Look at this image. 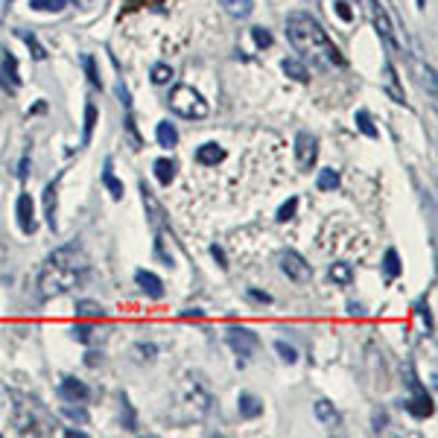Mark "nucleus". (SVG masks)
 <instances>
[{"label":"nucleus","instance_id":"2","mask_svg":"<svg viewBox=\"0 0 438 438\" xmlns=\"http://www.w3.org/2000/svg\"><path fill=\"white\" fill-rule=\"evenodd\" d=\"M85 275H88V258L79 246H65L47 258L44 269L39 275V295L41 298H59L65 292L76 289Z\"/></svg>","mask_w":438,"mask_h":438},{"label":"nucleus","instance_id":"55","mask_svg":"<svg viewBox=\"0 0 438 438\" xmlns=\"http://www.w3.org/2000/svg\"><path fill=\"white\" fill-rule=\"evenodd\" d=\"M65 435H70V438H85L82 430H65Z\"/></svg>","mask_w":438,"mask_h":438},{"label":"nucleus","instance_id":"52","mask_svg":"<svg viewBox=\"0 0 438 438\" xmlns=\"http://www.w3.org/2000/svg\"><path fill=\"white\" fill-rule=\"evenodd\" d=\"M9 6H12V0H0V23L6 21V12H9Z\"/></svg>","mask_w":438,"mask_h":438},{"label":"nucleus","instance_id":"18","mask_svg":"<svg viewBox=\"0 0 438 438\" xmlns=\"http://www.w3.org/2000/svg\"><path fill=\"white\" fill-rule=\"evenodd\" d=\"M103 185H105V190L112 193V199H123L126 196V187H123V181H120L117 176H114V167H112V158L103 164Z\"/></svg>","mask_w":438,"mask_h":438},{"label":"nucleus","instance_id":"1","mask_svg":"<svg viewBox=\"0 0 438 438\" xmlns=\"http://www.w3.org/2000/svg\"><path fill=\"white\" fill-rule=\"evenodd\" d=\"M286 39L301 56H307L315 67L331 70V67H345V56L339 53V47L331 41V35L315 21L310 12H292L286 18Z\"/></svg>","mask_w":438,"mask_h":438},{"label":"nucleus","instance_id":"51","mask_svg":"<svg viewBox=\"0 0 438 438\" xmlns=\"http://www.w3.org/2000/svg\"><path fill=\"white\" fill-rule=\"evenodd\" d=\"M100 362H103V357H100V354H94V351H91V354H85V365H91V368H96Z\"/></svg>","mask_w":438,"mask_h":438},{"label":"nucleus","instance_id":"9","mask_svg":"<svg viewBox=\"0 0 438 438\" xmlns=\"http://www.w3.org/2000/svg\"><path fill=\"white\" fill-rule=\"evenodd\" d=\"M15 216H18V228L23 234H35L39 228V219H35V205H32V196L30 193H21L18 202H15Z\"/></svg>","mask_w":438,"mask_h":438},{"label":"nucleus","instance_id":"46","mask_svg":"<svg viewBox=\"0 0 438 438\" xmlns=\"http://www.w3.org/2000/svg\"><path fill=\"white\" fill-rule=\"evenodd\" d=\"M211 258L219 263V269H228V260H225V251H222V246H216V242H213V246H211Z\"/></svg>","mask_w":438,"mask_h":438},{"label":"nucleus","instance_id":"48","mask_svg":"<svg viewBox=\"0 0 438 438\" xmlns=\"http://www.w3.org/2000/svg\"><path fill=\"white\" fill-rule=\"evenodd\" d=\"M418 310H421V319H424V322H427V331L432 333V331H435V324H432V315H430V307H424V304H421V307H418Z\"/></svg>","mask_w":438,"mask_h":438},{"label":"nucleus","instance_id":"47","mask_svg":"<svg viewBox=\"0 0 438 438\" xmlns=\"http://www.w3.org/2000/svg\"><path fill=\"white\" fill-rule=\"evenodd\" d=\"M76 6H82V9H103L108 0H73Z\"/></svg>","mask_w":438,"mask_h":438},{"label":"nucleus","instance_id":"26","mask_svg":"<svg viewBox=\"0 0 438 438\" xmlns=\"http://www.w3.org/2000/svg\"><path fill=\"white\" fill-rule=\"evenodd\" d=\"M152 169H155V178L161 181L164 187H169V185H173V181H176V164L169 161V158H158Z\"/></svg>","mask_w":438,"mask_h":438},{"label":"nucleus","instance_id":"16","mask_svg":"<svg viewBox=\"0 0 438 438\" xmlns=\"http://www.w3.org/2000/svg\"><path fill=\"white\" fill-rule=\"evenodd\" d=\"M196 161L202 167H216V164L225 161V149L219 143H202L199 149H196Z\"/></svg>","mask_w":438,"mask_h":438},{"label":"nucleus","instance_id":"6","mask_svg":"<svg viewBox=\"0 0 438 438\" xmlns=\"http://www.w3.org/2000/svg\"><path fill=\"white\" fill-rule=\"evenodd\" d=\"M228 345L234 348V354H240V357H254L260 351V339L254 331H249V327L231 324L228 327Z\"/></svg>","mask_w":438,"mask_h":438},{"label":"nucleus","instance_id":"8","mask_svg":"<svg viewBox=\"0 0 438 438\" xmlns=\"http://www.w3.org/2000/svg\"><path fill=\"white\" fill-rule=\"evenodd\" d=\"M185 392H187V400H190V406L196 409V412H211V406H213V397H211V392H208V386L202 383V377H193V374H187V380H185Z\"/></svg>","mask_w":438,"mask_h":438},{"label":"nucleus","instance_id":"29","mask_svg":"<svg viewBox=\"0 0 438 438\" xmlns=\"http://www.w3.org/2000/svg\"><path fill=\"white\" fill-rule=\"evenodd\" d=\"M354 123H357V129L362 132L365 138H371V140H377L380 138V132H377V126H374V120H371V114L365 112V108H359V112L354 114Z\"/></svg>","mask_w":438,"mask_h":438},{"label":"nucleus","instance_id":"12","mask_svg":"<svg viewBox=\"0 0 438 438\" xmlns=\"http://www.w3.org/2000/svg\"><path fill=\"white\" fill-rule=\"evenodd\" d=\"M135 284L140 286V292L149 301H161L164 298V281L158 278L155 272H149V269H138L135 272Z\"/></svg>","mask_w":438,"mask_h":438},{"label":"nucleus","instance_id":"15","mask_svg":"<svg viewBox=\"0 0 438 438\" xmlns=\"http://www.w3.org/2000/svg\"><path fill=\"white\" fill-rule=\"evenodd\" d=\"M237 412H240V418H246V421L260 418V415H263V400L254 397V395H249V392H242V395L237 397Z\"/></svg>","mask_w":438,"mask_h":438},{"label":"nucleus","instance_id":"11","mask_svg":"<svg viewBox=\"0 0 438 438\" xmlns=\"http://www.w3.org/2000/svg\"><path fill=\"white\" fill-rule=\"evenodd\" d=\"M140 199H143V208H146V216H149V225L155 228V234H158V231H164L167 228L164 208H161V202L155 199V193L146 185H140Z\"/></svg>","mask_w":438,"mask_h":438},{"label":"nucleus","instance_id":"50","mask_svg":"<svg viewBox=\"0 0 438 438\" xmlns=\"http://www.w3.org/2000/svg\"><path fill=\"white\" fill-rule=\"evenodd\" d=\"M386 421H388L386 412H377V415H374V432H380V430L386 427Z\"/></svg>","mask_w":438,"mask_h":438},{"label":"nucleus","instance_id":"4","mask_svg":"<svg viewBox=\"0 0 438 438\" xmlns=\"http://www.w3.org/2000/svg\"><path fill=\"white\" fill-rule=\"evenodd\" d=\"M365 9H368L374 30L386 41V47H388V50H395V53H400V41H397L395 23H392V18H388V12L383 9V3H380V0H365Z\"/></svg>","mask_w":438,"mask_h":438},{"label":"nucleus","instance_id":"53","mask_svg":"<svg viewBox=\"0 0 438 438\" xmlns=\"http://www.w3.org/2000/svg\"><path fill=\"white\" fill-rule=\"evenodd\" d=\"M18 176H21V178H27V176H30V158H23V161H21Z\"/></svg>","mask_w":438,"mask_h":438},{"label":"nucleus","instance_id":"36","mask_svg":"<svg viewBox=\"0 0 438 438\" xmlns=\"http://www.w3.org/2000/svg\"><path fill=\"white\" fill-rule=\"evenodd\" d=\"M132 354H135L138 362H152L155 354H158V348H155L152 342H138L135 348H132Z\"/></svg>","mask_w":438,"mask_h":438},{"label":"nucleus","instance_id":"3","mask_svg":"<svg viewBox=\"0 0 438 438\" xmlns=\"http://www.w3.org/2000/svg\"><path fill=\"white\" fill-rule=\"evenodd\" d=\"M167 103H169V108H173L178 117H185V120H205L211 114L208 100H205L193 85H176V88L169 91Z\"/></svg>","mask_w":438,"mask_h":438},{"label":"nucleus","instance_id":"24","mask_svg":"<svg viewBox=\"0 0 438 438\" xmlns=\"http://www.w3.org/2000/svg\"><path fill=\"white\" fill-rule=\"evenodd\" d=\"M281 70L286 73L289 79H295V82H310V70H307L304 62H298V59H284Z\"/></svg>","mask_w":438,"mask_h":438},{"label":"nucleus","instance_id":"34","mask_svg":"<svg viewBox=\"0 0 438 438\" xmlns=\"http://www.w3.org/2000/svg\"><path fill=\"white\" fill-rule=\"evenodd\" d=\"M3 73H6V79H9L12 88H18V85H21V76H18V62H15V56H12L9 50L3 53Z\"/></svg>","mask_w":438,"mask_h":438},{"label":"nucleus","instance_id":"27","mask_svg":"<svg viewBox=\"0 0 438 438\" xmlns=\"http://www.w3.org/2000/svg\"><path fill=\"white\" fill-rule=\"evenodd\" d=\"M76 319L100 322V319H105V310H103V304H96V301H79L76 304Z\"/></svg>","mask_w":438,"mask_h":438},{"label":"nucleus","instance_id":"23","mask_svg":"<svg viewBox=\"0 0 438 438\" xmlns=\"http://www.w3.org/2000/svg\"><path fill=\"white\" fill-rule=\"evenodd\" d=\"M400 272H404V263H400V258H397L395 249H388V251L383 254V275H386V281H397Z\"/></svg>","mask_w":438,"mask_h":438},{"label":"nucleus","instance_id":"42","mask_svg":"<svg viewBox=\"0 0 438 438\" xmlns=\"http://www.w3.org/2000/svg\"><path fill=\"white\" fill-rule=\"evenodd\" d=\"M333 9H336V15L342 18V21H354V9H351L348 0H336Z\"/></svg>","mask_w":438,"mask_h":438},{"label":"nucleus","instance_id":"21","mask_svg":"<svg viewBox=\"0 0 438 438\" xmlns=\"http://www.w3.org/2000/svg\"><path fill=\"white\" fill-rule=\"evenodd\" d=\"M155 140L158 146H164V149H173V146L178 143V132L173 123H167V120H161V123L155 126Z\"/></svg>","mask_w":438,"mask_h":438},{"label":"nucleus","instance_id":"37","mask_svg":"<svg viewBox=\"0 0 438 438\" xmlns=\"http://www.w3.org/2000/svg\"><path fill=\"white\" fill-rule=\"evenodd\" d=\"M295 211H298V199H295V196H289V199L281 205V208H278L275 219H278V222H289V219L295 216Z\"/></svg>","mask_w":438,"mask_h":438},{"label":"nucleus","instance_id":"31","mask_svg":"<svg viewBox=\"0 0 438 438\" xmlns=\"http://www.w3.org/2000/svg\"><path fill=\"white\" fill-rule=\"evenodd\" d=\"M94 126H96V105L94 103H85V126H82V146L91 143L94 135Z\"/></svg>","mask_w":438,"mask_h":438},{"label":"nucleus","instance_id":"49","mask_svg":"<svg viewBox=\"0 0 438 438\" xmlns=\"http://www.w3.org/2000/svg\"><path fill=\"white\" fill-rule=\"evenodd\" d=\"M205 310H196V307H190V310H181V319H202Z\"/></svg>","mask_w":438,"mask_h":438},{"label":"nucleus","instance_id":"30","mask_svg":"<svg viewBox=\"0 0 438 438\" xmlns=\"http://www.w3.org/2000/svg\"><path fill=\"white\" fill-rule=\"evenodd\" d=\"M15 35H18V39H21V41H23V44H27L30 50H32V59H39V62H44V59H47V50H44V47L39 44V39H35L32 32H27L23 27H18V30H15Z\"/></svg>","mask_w":438,"mask_h":438},{"label":"nucleus","instance_id":"13","mask_svg":"<svg viewBox=\"0 0 438 438\" xmlns=\"http://www.w3.org/2000/svg\"><path fill=\"white\" fill-rule=\"evenodd\" d=\"M383 91L392 96L397 105H406V94H404V88H400L397 70H395V65H388V62L383 65Z\"/></svg>","mask_w":438,"mask_h":438},{"label":"nucleus","instance_id":"25","mask_svg":"<svg viewBox=\"0 0 438 438\" xmlns=\"http://www.w3.org/2000/svg\"><path fill=\"white\" fill-rule=\"evenodd\" d=\"M219 3L225 6V12L231 18H249L251 12H254V0H219Z\"/></svg>","mask_w":438,"mask_h":438},{"label":"nucleus","instance_id":"10","mask_svg":"<svg viewBox=\"0 0 438 438\" xmlns=\"http://www.w3.org/2000/svg\"><path fill=\"white\" fill-rule=\"evenodd\" d=\"M59 397L67 400V404H85L91 397V388L76 377H62L59 380Z\"/></svg>","mask_w":438,"mask_h":438},{"label":"nucleus","instance_id":"7","mask_svg":"<svg viewBox=\"0 0 438 438\" xmlns=\"http://www.w3.org/2000/svg\"><path fill=\"white\" fill-rule=\"evenodd\" d=\"M295 161H298V169H313L315 161H319V138L313 132H298L295 138Z\"/></svg>","mask_w":438,"mask_h":438},{"label":"nucleus","instance_id":"28","mask_svg":"<svg viewBox=\"0 0 438 438\" xmlns=\"http://www.w3.org/2000/svg\"><path fill=\"white\" fill-rule=\"evenodd\" d=\"M73 339H76V342H82V345H91L94 342V339H96V324L94 322H88V319H85V322H76V324H73Z\"/></svg>","mask_w":438,"mask_h":438},{"label":"nucleus","instance_id":"41","mask_svg":"<svg viewBox=\"0 0 438 438\" xmlns=\"http://www.w3.org/2000/svg\"><path fill=\"white\" fill-rule=\"evenodd\" d=\"M65 415H67V418H73V421H79V424H88V412H85L82 406L67 404V406H65Z\"/></svg>","mask_w":438,"mask_h":438},{"label":"nucleus","instance_id":"44","mask_svg":"<svg viewBox=\"0 0 438 438\" xmlns=\"http://www.w3.org/2000/svg\"><path fill=\"white\" fill-rule=\"evenodd\" d=\"M246 298L254 301V304H272L269 292H260V289H246Z\"/></svg>","mask_w":438,"mask_h":438},{"label":"nucleus","instance_id":"54","mask_svg":"<svg viewBox=\"0 0 438 438\" xmlns=\"http://www.w3.org/2000/svg\"><path fill=\"white\" fill-rule=\"evenodd\" d=\"M348 313L351 315H365V307L362 304H348Z\"/></svg>","mask_w":438,"mask_h":438},{"label":"nucleus","instance_id":"19","mask_svg":"<svg viewBox=\"0 0 438 438\" xmlns=\"http://www.w3.org/2000/svg\"><path fill=\"white\" fill-rule=\"evenodd\" d=\"M56 196H59V178L44 187V213H47V225L53 231H56Z\"/></svg>","mask_w":438,"mask_h":438},{"label":"nucleus","instance_id":"33","mask_svg":"<svg viewBox=\"0 0 438 438\" xmlns=\"http://www.w3.org/2000/svg\"><path fill=\"white\" fill-rule=\"evenodd\" d=\"M315 185H319V190H324V193H333L339 187V173L333 167H327L319 173V181H315Z\"/></svg>","mask_w":438,"mask_h":438},{"label":"nucleus","instance_id":"17","mask_svg":"<svg viewBox=\"0 0 438 438\" xmlns=\"http://www.w3.org/2000/svg\"><path fill=\"white\" fill-rule=\"evenodd\" d=\"M409 65H412V73H415V79L424 85V88H427V94L435 100V70H432L430 65H424L421 59H412Z\"/></svg>","mask_w":438,"mask_h":438},{"label":"nucleus","instance_id":"39","mask_svg":"<svg viewBox=\"0 0 438 438\" xmlns=\"http://www.w3.org/2000/svg\"><path fill=\"white\" fill-rule=\"evenodd\" d=\"M275 351H278V357H281L284 362H298V351L295 348H292L289 342H284V339H278V342H275Z\"/></svg>","mask_w":438,"mask_h":438},{"label":"nucleus","instance_id":"22","mask_svg":"<svg viewBox=\"0 0 438 438\" xmlns=\"http://www.w3.org/2000/svg\"><path fill=\"white\" fill-rule=\"evenodd\" d=\"M327 278L339 286H351L354 284V269H351V263H333L331 269H327Z\"/></svg>","mask_w":438,"mask_h":438},{"label":"nucleus","instance_id":"5","mask_svg":"<svg viewBox=\"0 0 438 438\" xmlns=\"http://www.w3.org/2000/svg\"><path fill=\"white\" fill-rule=\"evenodd\" d=\"M281 272L289 278L292 284H307L310 278H313V269H310V263L301 258L298 251H292V249H284L281 251Z\"/></svg>","mask_w":438,"mask_h":438},{"label":"nucleus","instance_id":"56","mask_svg":"<svg viewBox=\"0 0 438 438\" xmlns=\"http://www.w3.org/2000/svg\"><path fill=\"white\" fill-rule=\"evenodd\" d=\"M415 3H418V9H424V6H427V0H415Z\"/></svg>","mask_w":438,"mask_h":438},{"label":"nucleus","instance_id":"40","mask_svg":"<svg viewBox=\"0 0 438 438\" xmlns=\"http://www.w3.org/2000/svg\"><path fill=\"white\" fill-rule=\"evenodd\" d=\"M251 39H254V44H258L260 50H266V47H272V32L266 30V27H254V30H251Z\"/></svg>","mask_w":438,"mask_h":438},{"label":"nucleus","instance_id":"45","mask_svg":"<svg viewBox=\"0 0 438 438\" xmlns=\"http://www.w3.org/2000/svg\"><path fill=\"white\" fill-rule=\"evenodd\" d=\"M114 91H117V100L123 103V108L129 112V108H132V96H129V88H126L123 82H117V85H114Z\"/></svg>","mask_w":438,"mask_h":438},{"label":"nucleus","instance_id":"14","mask_svg":"<svg viewBox=\"0 0 438 438\" xmlns=\"http://www.w3.org/2000/svg\"><path fill=\"white\" fill-rule=\"evenodd\" d=\"M415 397H409V400H404V406H406V412H412L415 418H430L432 415V397L427 395V392H421V388L415 386Z\"/></svg>","mask_w":438,"mask_h":438},{"label":"nucleus","instance_id":"20","mask_svg":"<svg viewBox=\"0 0 438 438\" xmlns=\"http://www.w3.org/2000/svg\"><path fill=\"white\" fill-rule=\"evenodd\" d=\"M313 412H315V418H319L322 424H327V427H336L339 424V412H336V406L331 404V400H315L313 404Z\"/></svg>","mask_w":438,"mask_h":438},{"label":"nucleus","instance_id":"38","mask_svg":"<svg viewBox=\"0 0 438 438\" xmlns=\"http://www.w3.org/2000/svg\"><path fill=\"white\" fill-rule=\"evenodd\" d=\"M30 6L35 12H62L67 6V0H30Z\"/></svg>","mask_w":438,"mask_h":438},{"label":"nucleus","instance_id":"32","mask_svg":"<svg viewBox=\"0 0 438 438\" xmlns=\"http://www.w3.org/2000/svg\"><path fill=\"white\" fill-rule=\"evenodd\" d=\"M173 67L169 65H164V62H158V65H152V70H149V79H152V85H169L173 82Z\"/></svg>","mask_w":438,"mask_h":438},{"label":"nucleus","instance_id":"35","mask_svg":"<svg viewBox=\"0 0 438 438\" xmlns=\"http://www.w3.org/2000/svg\"><path fill=\"white\" fill-rule=\"evenodd\" d=\"M82 67H85V76H88V82L94 85V88H103V79H100V70H96L94 56L85 53V56H82Z\"/></svg>","mask_w":438,"mask_h":438},{"label":"nucleus","instance_id":"43","mask_svg":"<svg viewBox=\"0 0 438 438\" xmlns=\"http://www.w3.org/2000/svg\"><path fill=\"white\" fill-rule=\"evenodd\" d=\"M126 132H129V138H132V146H135V149H140L143 140H140V135H138V129H135V120H132V114L126 117Z\"/></svg>","mask_w":438,"mask_h":438}]
</instances>
